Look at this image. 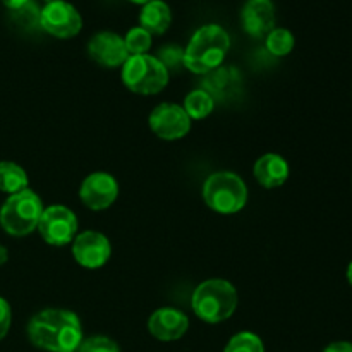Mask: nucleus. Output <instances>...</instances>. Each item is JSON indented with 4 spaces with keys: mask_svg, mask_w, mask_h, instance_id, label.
Instances as JSON below:
<instances>
[{
    "mask_svg": "<svg viewBox=\"0 0 352 352\" xmlns=\"http://www.w3.org/2000/svg\"><path fill=\"white\" fill-rule=\"evenodd\" d=\"M28 337L41 351L76 352L82 342L81 322L69 309L48 308L30 320Z\"/></svg>",
    "mask_w": 352,
    "mask_h": 352,
    "instance_id": "1",
    "label": "nucleus"
},
{
    "mask_svg": "<svg viewBox=\"0 0 352 352\" xmlns=\"http://www.w3.org/2000/svg\"><path fill=\"white\" fill-rule=\"evenodd\" d=\"M229 47V33L219 24H206L189 40L182 54V64L195 74H210L222 65Z\"/></svg>",
    "mask_w": 352,
    "mask_h": 352,
    "instance_id": "2",
    "label": "nucleus"
},
{
    "mask_svg": "<svg viewBox=\"0 0 352 352\" xmlns=\"http://www.w3.org/2000/svg\"><path fill=\"white\" fill-rule=\"evenodd\" d=\"M195 315L206 323H222L237 308V291L230 282L210 278L195 289L191 298Z\"/></svg>",
    "mask_w": 352,
    "mask_h": 352,
    "instance_id": "3",
    "label": "nucleus"
},
{
    "mask_svg": "<svg viewBox=\"0 0 352 352\" xmlns=\"http://www.w3.org/2000/svg\"><path fill=\"white\" fill-rule=\"evenodd\" d=\"M41 198L31 189L10 195L0 208V226L9 236L24 237L38 229L41 213H43Z\"/></svg>",
    "mask_w": 352,
    "mask_h": 352,
    "instance_id": "4",
    "label": "nucleus"
},
{
    "mask_svg": "<svg viewBox=\"0 0 352 352\" xmlns=\"http://www.w3.org/2000/svg\"><path fill=\"white\" fill-rule=\"evenodd\" d=\"M203 199L213 212L232 215L248 203V188L234 172H215L203 184Z\"/></svg>",
    "mask_w": 352,
    "mask_h": 352,
    "instance_id": "5",
    "label": "nucleus"
},
{
    "mask_svg": "<svg viewBox=\"0 0 352 352\" xmlns=\"http://www.w3.org/2000/svg\"><path fill=\"white\" fill-rule=\"evenodd\" d=\"M122 81L136 95H155L167 86L168 69L153 55H129L122 65Z\"/></svg>",
    "mask_w": 352,
    "mask_h": 352,
    "instance_id": "6",
    "label": "nucleus"
},
{
    "mask_svg": "<svg viewBox=\"0 0 352 352\" xmlns=\"http://www.w3.org/2000/svg\"><path fill=\"white\" fill-rule=\"evenodd\" d=\"M38 232L50 246H65L74 241L78 232V219L67 206L52 205L41 213Z\"/></svg>",
    "mask_w": 352,
    "mask_h": 352,
    "instance_id": "7",
    "label": "nucleus"
},
{
    "mask_svg": "<svg viewBox=\"0 0 352 352\" xmlns=\"http://www.w3.org/2000/svg\"><path fill=\"white\" fill-rule=\"evenodd\" d=\"M40 26L55 38H72L81 31L82 17L72 3L55 0L40 10Z\"/></svg>",
    "mask_w": 352,
    "mask_h": 352,
    "instance_id": "8",
    "label": "nucleus"
},
{
    "mask_svg": "<svg viewBox=\"0 0 352 352\" xmlns=\"http://www.w3.org/2000/svg\"><path fill=\"white\" fill-rule=\"evenodd\" d=\"M148 122H150L151 131L165 141L181 140L191 131V119L184 112V109L175 103H160L155 107Z\"/></svg>",
    "mask_w": 352,
    "mask_h": 352,
    "instance_id": "9",
    "label": "nucleus"
},
{
    "mask_svg": "<svg viewBox=\"0 0 352 352\" xmlns=\"http://www.w3.org/2000/svg\"><path fill=\"white\" fill-rule=\"evenodd\" d=\"M117 196H119V184L113 175L107 172H93L81 182L79 188V198L82 205L95 212L112 206Z\"/></svg>",
    "mask_w": 352,
    "mask_h": 352,
    "instance_id": "10",
    "label": "nucleus"
},
{
    "mask_svg": "<svg viewBox=\"0 0 352 352\" xmlns=\"http://www.w3.org/2000/svg\"><path fill=\"white\" fill-rule=\"evenodd\" d=\"M110 241L96 230H85L72 241V256L85 268L103 267L110 260Z\"/></svg>",
    "mask_w": 352,
    "mask_h": 352,
    "instance_id": "11",
    "label": "nucleus"
},
{
    "mask_svg": "<svg viewBox=\"0 0 352 352\" xmlns=\"http://www.w3.org/2000/svg\"><path fill=\"white\" fill-rule=\"evenodd\" d=\"M88 54L103 67H119L129 58L126 41L113 31H100L89 40Z\"/></svg>",
    "mask_w": 352,
    "mask_h": 352,
    "instance_id": "12",
    "label": "nucleus"
},
{
    "mask_svg": "<svg viewBox=\"0 0 352 352\" xmlns=\"http://www.w3.org/2000/svg\"><path fill=\"white\" fill-rule=\"evenodd\" d=\"M189 320L181 309L160 308L148 320V332L162 342H174L186 336Z\"/></svg>",
    "mask_w": 352,
    "mask_h": 352,
    "instance_id": "13",
    "label": "nucleus"
},
{
    "mask_svg": "<svg viewBox=\"0 0 352 352\" xmlns=\"http://www.w3.org/2000/svg\"><path fill=\"white\" fill-rule=\"evenodd\" d=\"M241 23L251 36H267L275 24V7L272 0H248L241 12Z\"/></svg>",
    "mask_w": 352,
    "mask_h": 352,
    "instance_id": "14",
    "label": "nucleus"
},
{
    "mask_svg": "<svg viewBox=\"0 0 352 352\" xmlns=\"http://www.w3.org/2000/svg\"><path fill=\"white\" fill-rule=\"evenodd\" d=\"M289 164L285 158H282L277 153H267L261 158H258L256 164L253 167V175L258 181V184H261L267 189L280 188L282 184H285V181L289 179Z\"/></svg>",
    "mask_w": 352,
    "mask_h": 352,
    "instance_id": "15",
    "label": "nucleus"
},
{
    "mask_svg": "<svg viewBox=\"0 0 352 352\" xmlns=\"http://www.w3.org/2000/svg\"><path fill=\"white\" fill-rule=\"evenodd\" d=\"M140 23L141 28L150 34L165 33L172 23L170 7L164 0H151V2L144 3L140 14Z\"/></svg>",
    "mask_w": 352,
    "mask_h": 352,
    "instance_id": "16",
    "label": "nucleus"
},
{
    "mask_svg": "<svg viewBox=\"0 0 352 352\" xmlns=\"http://www.w3.org/2000/svg\"><path fill=\"white\" fill-rule=\"evenodd\" d=\"M24 189H28L26 170L14 162H0V191L10 196Z\"/></svg>",
    "mask_w": 352,
    "mask_h": 352,
    "instance_id": "17",
    "label": "nucleus"
},
{
    "mask_svg": "<svg viewBox=\"0 0 352 352\" xmlns=\"http://www.w3.org/2000/svg\"><path fill=\"white\" fill-rule=\"evenodd\" d=\"M182 109H184V112L188 113L191 120H201L213 112L215 100H213V96L206 89H195V91H191L184 98Z\"/></svg>",
    "mask_w": 352,
    "mask_h": 352,
    "instance_id": "18",
    "label": "nucleus"
},
{
    "mask_svg": "<svg viewBox=\"0 0 352 352\" xmlns=\"http://www.w3.org/2000/svg\"><path fill=\"white\" fill-rule=\"evenodd\" d=\"M267 50L275 57H285L294 48V34L285 28H274L267 34Z\"/></svg>",
    "mask_w": 352,
    "mask_h": 352,
    "instance_id": "19",
    "label": "nucleus"
},
{
    "mask_svg": "<svg viewBox=\"0 0 352 352\" xmlns=\"http://www.w3.org/2000/svg\"><path fill=\"white\" fill-rule=\"evenodd\" d=\"M223 352H265V346L256 333L239 332L227 342Z\"/></svg>",
    "mask_w": 352,
    "mask_h": 352,
    "instance_id": "20",
    "label": "nucleus"
},
{
    "mask_svg": "<svg viewBox=\"0 0 352 352\" xmlns=\"http://www.w3.org/2000/svg\"><path fill=\"white\" fill-rule=\"evenodd\" d=\"M124 41H126L129 55H144L151 47V34L141 26H138L127 31Z\"/></svg>",
    "mask_w": 352,
    "mask_h": 352,
    "instance_id": "21",
    "label": "nucleus"
},
{
    "mask_svg": "<svg viewBox=\"0 0 352 352\" xmlns=\"http://www.w3.org/2000/svg\"><path fill=\"white\" fill-rule=\"evenodd\" d=\"M78 352H120L119 344L113 339L105 336H93L88 339H82Z\"/></svg>",
    "mask_w": 352,
    "mask_h": 352,
    "instance_id": "22",
    "label": "nucleus"
},
{
    "mask_svg": "<svg viewBox=\"0 0 352 352\" xmlns=\"http://www.w3.org/2000/svg\"><path fill=\"white\" fill-rule=\"evenodd\" d=\"M12 12L16 14L19 23L24 24V26H34V24H40V9H38L31 0L26 3V6L21 7V9L17 10H12Z\"/></svg>",
    "mask_w": 352,
    "mask_h": 352,
    "instance_id": "23",
    "label": "nucleus"
},
{
    "mask_svg": "<svg viewBox=\"0 0 352 352\" xmlns=\"http://www.w3.org/2000/svg\"><path fill=\"white\" fill-rule=\"evenodd\" d=\"M10 323H12V311H10L9 302L0 298V340L9 333Z\"/></svg>",
    "mask_w": 352,
    "mask_h": 352,
    "instance_id": "24",
    "label": "nucleus"
},
{
    "mask_svg": "<svg viewBox=\"0 0 352 352\" xmlns=\"http://www.w3.org/2000/svg\"><path fill=\"white\" fill-rule=\"evenodd\" d=\"M323 352H352V342H346V340L332 342L323 349Z\"/></svg>",
    "mask_w": 352,
    "mask_h": 352,
    "instance_id": "25",
    "label": "nucleus"
},
{
    "mask_svg": "<svg viewBox=\"0 0 352 352\" xmlns=\"http://www.w3.org/2000/svg\"><path fill=\"white\" fill-rule=\"evenodd\" d=\"M2 2H3V6L7 7V9L17 10V9H21V7L26 6L30 0H2Z\"/></svg>",
    "mask_w": 352,
    "mask_h": 352,
    "instance_id": "26",
    "label": "nucleus"
},
{
    "mask_svg": "<svg viewBox=\"0 0 352 352\" xmlns=\"http://www.w3.org/2000/svg\"><path fill=\"white\" fill-rule=\"evenodd\" d=\"M7 258H9V253H7V250L6 248L2 246V244H0V265H3L7 261Z\"/></svg>",
    "mask_w": 352,
    "mask_h": 352,
    "instance_id": "27",
    "label": "nucleus"
},
{
    "mask_svg": "<svg viewBox=\"0 0 352 352\" xmlns=\"http://www.w3.org/2000/svg\"><path fill=\"white\" fill-rule=\"evenodd\" d=\"M347 280H349V284L352 287V261L349 263V267H347Z\"/></svg>",
    "mask_w": 352,
    "mask_h": 352,
    "instance_id": "28",
    "label": "nucleus"
},
{
    "mask_svg": "<svg viewBox=\"0 0 352 352\" xmlns=\"http://www.w3.org/2000/svg\"><path fill=\"white\" fill-rule=\"evenodd\" d=\"M131 2H134V3H148V2H151V0H131Z\"/></svg>",
    "mask_w": 352,
    "mask_h": 352,
    "instance_id": "29",
    "label": "nucleus"
},
{
    "mask_svg": "<svg viewBox=\"0 0 352 352\" xmlns=\"http://www.w3.org/2000/svg\"><path fill=\"white\" fill-rule=\"evenodd\" d=\"M45 2H47V3H50V2H55V0H45Z\"/></svg>",
    "mask_w": 352,
    "mask_h": 352,
    "instance_id": "30",
    "label": "nucleus"
}]
</instances>
